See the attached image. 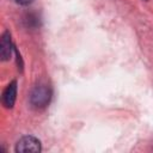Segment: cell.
<instances>
[{
  "label": "cell",
  "mask_w": 153,
  "mask_h": 153,
  "mask_svg": "<svg viewBox=\"0 0 153 153\" xmlns=\"http://www.w3.org/2000/svg\"><path fill=\"white\" fill-rule=\"evenodd\" d=\"M41 151V142L38 139L33 136H23L18 140L16 145V152L27 153V152H39Z\"/></svg>",
  "instance_id": "obj_2"
},
{
  "label": "cell",
  "mask_w": 153,
  "mask_h": 153,
  "mask_svg": "<svg viewBox=\"0 0 153 153\" xmlns=\"http://www.w3.org/2000/svg\"><path fill=\"white\" fill-rule=\"evenodd\" d=\"M17 4H20V5H29L32 2V0H14Z\"/></svg>",
  "instance_id": "obj_5"
},
{
  "label": "cell",
  "mask_w": 153,
  "mask_h": 153,
  "mask_svg": "<svg viewBox=\"0 0 153 153\" xmlns=\"http://www.w3.org/2000/svg\"><path fill=\"white\" fill-rule=\"evenodd\" d=\"M16 96H17V81H12L7 85L2 93V104L5 108L10 109L14 105L16 102Z\"/></svg>",
  "instance_id": "obj_3"
},
{
  "label": "cell",
  "mask_w": 153,
  "mask_h": 153,
  "mask_svg": "<svg viewBox=\"0 0 153 153\" xmlns=\"http://www.w3.org/2000/svg\"><path fill=\"white\" fill-rule=\"evenodd\" d=\"M31 104L36 108H44L48 105L50 100V90L45 85H38L36 86L30 96Z\"/></svg>",
  "instance_id": "obj_1"
},
{
  "label": "cell",
  "mask_w": 153,
  "mask_h": 153,
  "mask_svg": "<svg viewBox=\"0 0 153 153\" xmlns=\"http://www.w3.org/2000/svg\"><path fill=\"white\" fill-rule=\"evenodd\" d=\"M12 54V42H11V36L8 32H5L1 37L0 42V56L2 61H6L11 57Z\"/></svg>",
  "instance_id": "obj_4"
}]
</instances>
